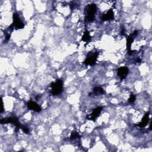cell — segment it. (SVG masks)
Instances as JSON below:
<instances>
[{
    "mask_svg": "<svg viewBox=\"0 0 152 152\" xmlns=\"http://www.w3.org/2000/svg\"><path fill=\"white\" fill-rule=\"evenodd\" d=\"M102 110H103V108L102 106H97L96 108L93 109L91 117L89 118H87L88 120L93 121H95L97 118L100 115V113H101Z\"/></svg>",
    "mask_w": 152,
    "mask_h": 152,
    "instance_id": "ba28073f",
    "label": "cell"
},
{
    "mask_svg": "<svg viewBox=\"0 0 152 152\" xmlns=\"http://www.w3.org/2000/svg\"><path fill=\"white\" fill-rule=\"evenodd\" d=\"M99 53L90 52L87 55L86 59L84 61V64L87 66H94L97 59Z\"/></svg>",
    "mask_w": 152,
    "mask_h": 152,
    "instance_id": "277c9868",
    "label": "cell"
},
{
    "mask_svg": "<svg viewBox=\"0 0 152 152\" xmlns=\"http://www.w3.org/2000/svg\"><path fill=\"white\" fill-rule=\"evenodd\" d=\"M10 37H11V35L10 34H8V33H6V41H8L10 39Z\"/></svg>",
    "mask_w": 152,
    "mask_h": 152,
    "instance_id": "e0dca14e",
    "label": "cell"
},
{
    "mask_svg": "<svg viewBox=\"0 0 152 152\" xmlns=\"http://www.w3.org/2000/svg\"><path fill=\"white\" fill-rule=\"evenodd\" d=\"M136 100V97H135V96L133 94V93H131L130 96V98L129 99V102L130 103V104H133L134 103V102Z\"/></svg>",
    "mask_w": 152,
    "mask_h": 152,
    "instance_id": "9a60e30c",
    "label": "cell"
},
{
    "mask_svg": "<svg viewBox=\"0 0 152 152\" xmlns=\"http://www.w3.org/2000/svg\"><path fill=\"white\" fill-rule=\"evenodd\" d=\"M135 62H142V60H141V59H140V58H137L136 59V60H135Z\"/></svg>",
    "mask_w": 152,
    "mask_h": 152,
    "instance_id": "d6986e66",
    "label": "cell"
},
{
    "mask_svg": "<svg viewBox=\"0 0 152 152\" xmlns=\"http://www.w3.org/2000/svg\"><path fill=\"white\" fill-rule=\"evenodd\" d=\"M22 131H23V132H24L25 134H29V132H30V131H29V129L28 128V127H26V126H24V125H21V129H20Z\"/></svg>",
    "mask_w": 152,
    "mask_h": 152,
    "instance_id": "2e32d148",
    "label": "cell"
},
{
    "mask_svg": "<svg viewBox=\"0 0 152 152\" xmlns=\"http://www.w3.org/2000/svg\"><path fill=\"white\" fill-rule=\"evenodd\" d=\"M149 121V112L146 113L143 118H142L140 122H139L137 124V126H139L140 128H144L147 125Z\"/></svg>",
    "mask_w": 152,
    "mask_h": 152,
    "instance_id": "8fae6325",
    "label": "cell"
},
{
    "mask_svg": "<svg viewBox=\"0 0 152 152\" xmlns=\"http://www.w3.org/2000/svg\"><path fill=\"white\" fill-rule=\"evenodd\" d=\"M51 89L50 94L53 96H57L61 94L63 91V82L61 79H58L55 82H53L50 86Z\"/></svg>",
    "mask_w": 152,
    "mask_h": 152,
    "instance_id": "6da1fadb",
    "label": "cell"
},
{
    "mask_svg": "<svg viewBox=\"0 0 152 152\" xmlns=\"http://www.w3.org/2000/svg\"><path fill=\"white\" fill-rule=\"evenodd\" d=\"M12 19H13V22H12L11 24L15 29L18 30L24 28V24L23 23V21H21V20H20L19 15L17 12H15L13 15H12Z\"/></svg>",
    "mask_w": 152,
    "mask_h": 152,
    "instance_id": "5b68a950",
    "label": "cell"
},
{
    "mask_svg": "<svg viewBox=\"0 0 152 152\" xmlns=\"http://www.w3.org/2000/svg\"><path fill=\"white\" fill-rule=\"evenodd\" d=\"M105 91L104 90V88H102L101 87H95L93 88V93L94 95H102L104 94Z\"/></svg>",
    "mask_w": 152,
    "mask_h": 152,
    "instance_id": "7c38bea8",
    "label": "cell"
},
{
    "mask_svg": "<svg viewBox=\"0 0 152 152\" xmlns=\"http://www.w3.org/2000/svg\"><path fill=\"white\" fill-rule=\"evenodd\" d=\"M134 36H133L131 34L129 36H126V49H127V53L129 55H131L133 54V53L134 52V50H133L131 49V45L134 42Z\"/></svg>",
    "mask_w": 152,
    "mask_h": 152,
    "instance_id": "52a82bcc",
    "label": "cell"
},
{
    "mask_svg": "<svg viewBox=\"0 0 152 152\" xmlns=\"http://www.w3.org/2000/svg\"><path fill=\"white\" fill-rule=\"evenodd\" d=\"M114 19V12L113 10H109L106 14L103 15V16L101 17V20L103 21H106L109 20H112Z\"/></svg>",
    "mask_w": 152,
    "mask_h": 152,
    "instance_id": "30bf717a",
    "label": "cell"
},
{
    "mask_svg": "<svg viewBox=\"0 0 152 152\" xmlns=\"http://www.w3.org/2000/svg\"><path fill=\"white\" fill-rule=\"evenodd\" d=\"M121 34L122 36H124L125 34V29L124 28V27H122L121 29Z\"/></svg>",
    "mask_w": 152,
    "mask_h": 152,
    "instance_id": "ac0fdd59",
    "label": "cell"
},
{
    "mask_svg": "<svg viewBox=\"0 0 152 152\" xmlns=\"http://www.w3.org/2000/svg\"><path fill=\"white\" fill-rule=\"evenodd\" d=\"M27 106L29 109L33 110L36 112H40L42 110L40 106L32 100L29 101V102L27 104Z\"/></svg>",
    "mask_w": 152,
    "mask_h": 152,
    "instance_id": "9c48e42d",
    "label": "cell"
},
{
    "mask_svg": "<svg viewBox=\"0 0 152 152\" xmlns=\"http://www.w3.org/2000/svg\"><path fill=\"white\" fill-rule=\"evenodd\" d=\"M1 124H12L16 126V132H17L19 129H21V124L20 123L19 120L16 117H8L6 118H3L0 121Z\"/></svg>",
    "mask_w": 152,
    "mask_h": 152,
    "instance_id": "3957f363",
    "label": "cell"
},
{
    "mask_svg": "<svg viewBox=\"0 0 152 152\" xmlns=\"http://www.w3.org/2000/svg\"><path fill=\"white\" fill-rule=\"evenodd\" d=\"M129 73V69L126 67H121L117 70V75L121 79L124 80Z\"/></svg>",
    "mask_w": 152,
    "mask_h": 152,
    "instance_id": "8992f818",
    "label": "cell"
},
{
    "mask_svg": "<svg viewBox=\"0 0 152 152\" xmlns=\"http://www.w3.org/2000/svg\"><path fill=\"white\" fill-rule=\"evenodd\" d=\"M97 11V7L95 4H91L87 6V15L86 16V20L88 22H92L95 20V14Z\"/></svg>",
    "mask_w": 152,
    "mask_h": 152,
    "instance_id": "7a4b0ae2",
    "label": "cell"
},
{
    "mask_svg": "<svg viewBox=\"0 0 152 152\" xmlns=\"http://www.w3.org/2000/svg\"><path fill=\"white\" fill-rule=\"evenodd\" d=\"M91 36L90 35L89 32H88L87 30H86L84 32V34L82 36V41L84 42H86L89 41L91 40Z\"/></svg>",
    "mask_w": 152,
    "mask_h": 152,
    "instance_id": "4fadbf2b",
    "label": "cell"
},
{
    "mask_svg": "<svg viewBox=\"0 0 152 152\" xmlns=\"http://www.w3.org/2000/svg\"><path fill=\"white\" fill-rule=\"evenodd\" d=\"M4 111V104H3V105H2V110H1V113H3Z\"/></svg>",
    "mask_w": 152,
    "mask_h": 152,
    "instance_id": "ffe728a7",
    "label": "cell"
},
{
    "mask_svg": "<svg viewBox=\"0 0 152 152\" xmlns=\"http://www.w3.org/2000/svg\"><path fill=\"white\" fill-rule=\"evenodd\" d=\"M80 137V135L79 134L75 131H74L72 132V133L71 134V136H70V139H71V140H74V139H75V138H79Z\"/></svg>",
    "mask_w": 152,
    "mask_h": 152,
    "instance_id": "5bb4252c",
    "label": "cell"
}]
</instances>
